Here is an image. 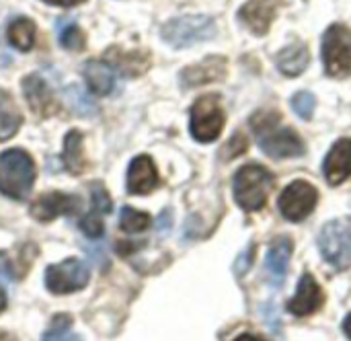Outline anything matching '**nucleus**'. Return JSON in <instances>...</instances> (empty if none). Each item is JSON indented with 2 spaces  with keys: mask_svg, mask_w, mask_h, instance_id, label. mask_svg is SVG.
I'll use <instances>...</instances> for the list:
<instances>
[{
  "mask_svg": "<svg viewBox=\"0 0 351 341\" xmlns=\"http://www.w3.org/2000/svg\"><path fill=\"white\" fill-rule=\"evenodd\" d=\"M23 93H25V99L29 103V107L39 113L41 117H49L56 113L58 105H56V99L49 91V86L43 82V78L39 76H25L23 78Z\"/></svg>",
  "mask_w": 351,
  "mask_h": 341,
  "instance_id": "17",
  "label": "nucleus"
},
{
  "mask_svg": "<svg viewBox=\"0 0 351 341\" xmlns=\"http://www.w3.org/2000/svg\"><path fill=\"white\" fill-rule=\"evenodd\" d=\"M0 341H19L12 333H8V331H0Z\"/></svg>",
  "mask_w": 351,
  "mask_h": 341,
  "instance_id": "34",
  "label": "nucleus"
},
{
  "mask_svg": "<svg viewBox=\"0 0 351 341\" xmlns=\"http://www.w3.org/2000/svg\"><path fill=\"white\" fill-rule=\"evenodd\" d=\"M160 179H158V171L156 165L150 156L142 154L136 156L130 163L128 169V191L132 196H146L150 191H154L158 187Z\"/></svg>",
  "mask_w": 351,
  "mask_h": 341,
  "instance_id": "15",
  "label": "nucleus"
},
{
  "mask_svg": "<svg viewBox=\"0 0 351 341\" xmlns=\"http://www.w3.org/2000/svg\"><path fill=\"white\" fill-rule=\"evenodd\" d=\"M315 107H317V99L313 93L308 91H300L292 97V109L298 113V117L302 119H311L313 113H315Z\"/></svg>",
  "mask_w": 351,
  "mask_h": 341,
  "instance_id": "27",
  "label": "nucleus"
},
{
  "mask_svg": "<svg viewBox=\"0 0 351 341\" xmlns=\"http://www.w3.org/2000/svg\"><path fill=\"white\" fill-rule=\"evenodd\" d=\"M255 251H257V247L251 243V245L237 257V263H234V274H237V276H245V274L249 272V268L253 266V259H255Z\"/></svg>",
  "mask_w": 351,
  "mask_h": 341,
  "instance_id": "30",
  "label": "nucleus"
},
{
  "mask_svg": "<svg viewBox=\"0 0 351 341\" xmlns=\"http://www.w3.org/2000/svg\"><path fill=\"white\" fill-rule=\"evenodd\" d=\"M64 163L70 173H82V134L78 130H72L64 138Z\"/></svg>",
  "mask_w": 351,
  "mask_h": 341,
  "instance_id": "22",
  "label": "nucleus"
},
{
  "mask_svg": "<svg viewBox=\"0 0 351 341\" xmlns=\"http://www.w3.org/2000/svg\"><path fill=\"white\" fill-rule=\"evenodd\" d=\"M214 37H216V23L212 16L206 14L175 16L162 27V39L177 49L195 45L199 41H210Z\"/></svg>",
  "mask_w": 351,
  "mask_h": 341,
  "instance_id": "4",
  "label": "nucleus"
},
{
  "mask_svg": "<svg viewBox=\"0 0 351 341\" xmlns=\"http://www.w3.org/2000/svg\"><path fill=\"white\" fill-rule=\"evenodd\" d=\"M82 208L80 198L62 193V191H49L41 193L33 206H31V216L39 222H51L58 216H72Z\"/></svg>",
  "mask_w": 351,
  "mask_h": 341,
  "instance_id": "10",
  "label": "nucleus"
},
{
  "mask_svg": "<svg viewBox=\"0 0 351 341\" xmlns=\"http://www.w3.org/2000/svg\"><path fill=\"white\" fill-rule=\"evenodd\" d=\"M88 280H90L88 266L76 257L47 266V270H45V288L56 296L78 292V290L86 288Z\"/></svg>",
  "mask_w": 351,
  "mask_h": 341,
  "instance_id": "8",
  "label": "nucleus"
},
{
  "mask_svg": "<svg viewBox=\"0 0 351 341\" xmlns=\"http://www.w3.org/2000/svg\"><path fill=\"white\" fill-rule=\"evenodd\" d=\"M278 111H257L251 117L261 150L271 158H294L304 154V142L292 128H280Z\"/></svg>",
  "mask_w": 351,
  "mask_h": 341,
  "instance_id": "1",
  "label": "nucleus"
},
{
  "mask_svg": "<svg viewBox=\"0 0 351 341\" xmlns=\"http://www.w3.org/2000/svg\"><path fill=\"white\" fill-rule=\"evenodd\" d=\"M226 76V58L222 56H210L197 64L187 66L181 72V84L185 89L202 86L208 82H218Z\"/></svg>",
  "mask_w": 351,
  "mask_h": 341,
  "instance_id": "13",
  "label": "nucleus"
},
{
  "mask_svg": "<svg viewBox=\"0 0 351 341\" xmlns=\"http://www.w3.org/2000/svg\"><path fill=\"white\" fill-rule=\"evenodd\" d=\"M234 341H263V340H259V338H255V336H241V338H237Z\"/></svg>",
  "mask_w": 351,
  "mask_h": 341,
  "instance_id": "36",
  "label": "nucleus"
},
{
  "mask_svg": "<svg viewBox=\"0 0 351 341\" xmlns=\"http://www.w3.org/2000/svg\"><path fill=\"white\" fill-rule=\"evenodd\" d=\"M43 2H47V4H51V6H64V8H68V6L82 4L84 0H43Z\"/></svg>",
  "mask_w": 351,
  "mask_h": 341,
  "instance_id": "32",
  "label": "nucleus"
},
{
  "mask_svg": "<svg viewBox=\"0 0 351 341\" xmlns=\"http://www.w3.org/2000/svg\"><path fill=\"white\" fill-rule=\"evenodd\" d=\"M323 303H325V294L319 282L315 280V276L302 274L296 294L288 301V311L296 317H308L317 313L323 307Z\"/></svg>",
  "mask_w": 351,
  "mask_h": 341,
  "instance_id": "11",
  "label": "nucleus"
},
{
  "mask_svg": "<svg viewBox=\"0 0 351 341\" xmlns=\"http://www.w3.org/2000/svg\"><path fill=\"white\" fill-rule=\"evenodd\" d=\"M58 39L66 49H72V51H78V49L84 47V35H82L80 27L76 23H72V21L66 23L64 27H60Z\"/></svg>",
  "mask_w": 351,
  "mask_h": 341,
  "instance_id": "26",
  "label": "nucleus"
},
{
  "mask_svg": "<svg viewBox=\"0 0 351 341\" xmlns=\"http://www.w3.org/2000/svg\"><path fill=\"white\" fill-rule=\"evenodd\" d=\"M0 280L4 282H12L14 280V272L10 268V261L4 253H0Z\"/></svg>",
  "mask_w": 351,
  "mask_h": 341,
  "instance_id": "31",
  "label": "nucleus"
},
{
  "mask_svg": "<svg viewBox=\"0 0 351 341\" xmlns=\"http://www.w3.org/2000/svg\"><path fill=\"white\" fill-rule=\"evenodd\" d=\"M282 0H249L241 10V23L255 35H265L278 14Z\"/></svg>",
  "mask_w": 351,
  "mask_h": 341,
  "instance_id": "12",
  "label": "nucleus"
},
{
  "mask_svg": "<svg viewBox=\"0 0 351 341\" xmlns=\"http://www.w3.org/2000/svg\"><path fill=\"white\" fill-rule=\"evenodd\" d=\"M41 341H78V338L72 333V317L70 315H56L43 333Z\"/></svg>",
  "mask_w": 351,
  "mask_h": 341,
  "instance_id": "24",
  "label": "nucleus"
},
{
  "mask_svg": "<svg viewBox=\"0 0 351 341\" xmlns=\"http://www.w3.org/2000/svg\"><path fill=\"white\" fill-rule=\"evenodd\" d=\"M23 124V115L8 91L0 89V142L10 140Z\"/></svg>",
  "mask_w": 351,
  "mask_h": 341,
  "instance_id": "20",
  "label": "nucleus"
},
{
  "mask_svg": "<svg viewBox=\"0 0 351 341\" xmlns=\"http://www.w3.org/2000/svg\"><path fill=\"white\" fill-rule=\"evenodd\" d=\"M323 64L325 72L333 78L351 74V29L335 23L323 35Z\"/></svg>",
  "mask_w": 351,
  "mask_h": 341,
  "instance_id": "6",
  "label": "nucleus"
},
{
  "mask_svg": "<svg viewBox=\"0 0 351 341\" xmlns=\"http://www.w3.org/2000/svg\"><path fill=\"white\" fill-rule=\"evenodd\" d=\"M319 204V191L308 181H292L280 196L278 208L282 216L290 222H300L308 218Z\"/></svg>",
  "mask_w": 351,
  "mask_h": 341,
  "instance_id": "9",
  "label": "nucleus"
},
{
  "mask_svg": "<svg viewBox=\"0 0 351 341\" xmlns=\"http://www.w3.org/2000/svg\"><path fill=\"white\" fill-rule=\"evenodd\" d=\"M35 183V163L19 148L0 154V193L10 200H27Z\"/></svg>",
  "mask_w": 351,
  "mask_h": 341,
  "instance_id": "2",
  "label": "nucleus"
},
{
  "mask_svg": "<svg viewBox=\"0 0 351 341\" xmlns=\"http://www.w3.org/2000/svg\"><path fill=\"white\" fill-rule=\"evenodd\" d=\"M274 189V175L261 165H245L234 173L232 191L239 208L245 212H259Z\"/></svg>",
  "mask_w": 351,
  "mask_h": 341,
  "instance_id": "3",
  "label": "nucleus"
},
{
  "mask_svg": "<svg viewBox=\"0 0 351 341\" xmlns=\"http://www.w3.org/2000/svg\"><path fill=\"white\" fill-rule=\"evenodd\" d=\"M292 251H294V241L290 237H278V239H274L271 245H269V249H267L265 274H267L269 282L276 288H280L284 284V280H286Z\"/></svg>",
  "mask_w": 351,
  "mask_h": 341,
  "instance_id": "16",
  "label": "nucleus"
},
{
  "mask_svg": "<svg viewBox=\"0 0 351 341\" xmlns=\"http://www.w3.org/2000/svg\"><path fill=\"white\" fill-rule=\"evenodd\" d=\"M4 307H6V294H4V290L0 288V313L4 311Z\"/></svg>",
  "mask_w": 351,
  "mask_h": 341,
  "instance_id": "35",
  "label": "nucleus"
},
{
  "mask_svg": "<svg viewBox=\"0 0 351 341\" xmlns=\"http://www.w3.org/2000/svg\"><path fill=\"white\" fill-rule=\"evenodd\" d=\"M119 226L125 233H142V231H146L150 226V216L125 206L121 210V214H119Z\"/></svg>",
  "mask_w": 351,
  "mask_h": 341,
  "instance_id": "25",
  "label": "nucleus"
},
{
  "mask_svg": "<svg viewBox=\"0 0 351 341\" xmlns=\"http://www.w3.org/2000/svg\"><path fill=\"white\" fill-rule=\"evenodd\" d=\"M343 333H346V336L351 340V313L346 317V319H343Z\"/></svg>",
  "mask_w": 351,
  "mask_h": 341,
  "instance_id": "33",
  "label": "nucleus"
},
{
  "mask_svg": "<svg viewBox=\"0 0 351 341\" xmlns=\"http://www.w3.org/2000/svg\"><path fill=\"white\" fill-rule=\"evenodd\" d=\"M323 173L329 185H341L351 177V138L337 140L325 156Z\"/></svg>",
  "mask_w": 351,
  "mask_h": 341,
  "instance_id": "14",
  "label": "nucleus"
},
{
  "mask_svg": "<svg viewBox=\"0 0 351 341\" xmlns=\"http://www.w3.org/2000/svg\"><path fill=\"white\" fill-rule=\"evenodd\" d=\"M319 247L333 268L346 270L351 266V218H337L323 226Z\"/></svg>",
  "mask_w": 351,
  "mask_h": 341,
  "instance_id": "7",
  "label": "nucleus"
},
{
  "mask_svg": "<svg viewBox=\"0 0 351 341\" xmlns=\"http://www.w3.org/2000/svg\"><path fill=\"white\" fill-rule=\"evenodd\" d=\"M80 228L88 239H99L103 235V220L101 214L97 212H88L82 220H80Z\"/></svg>",
  "mask_w": 351,
  "mask_h": 341,
  "instance_id": "29",
  "label": "nucleus"
},
{
  "mask_svg": "<svg viewBox=\"0 0 351 341\" xmlns=\"http://www.w3.org/2000/svg\"><path fill=\"white\" fill-rule=\"evenodd\" d=\"M82 74L86 78V84L88 89L95 93V95H109L115 86V70L105 64V62H99V60H88L82 68Z\"/></svg>",
  "mask_w": 351,
  "mask_h": 341,
  "instance_id": "18",
  "label": "nucleus"
},
{
  "mask_svg": "<svg viewBox=\"0 0 351 341\" xmlns=\"http://www.w3.org/2000/svg\"><path fill=\"white\" fill-rule=\"evenodd\" d=\"M113 56V66H117L123 74H140L148 66V56L134 51V54H123V51H109Z\"/></svg>",
  "mask_w": 351,
  "mask_h": 341,
  "instance_id": "23",
  "label": "nucleus"
},
{
  "mask_svg": "<svg viewBox=\"0 0 351 341\" xmlns=\"http://www.w3.org/2000/svg\"><path fill=\"white\" fill-rule=\"evenodd\" d=\"M8 41L21 51H29L35 43V23L27 16H19L8 25Z\"/></svg>",
  "mask_w": 351,
  "mask_h": 341,
  "instance_id": "21",
  "label": "nucleus"
},
{
  "mask_svg": "<svg viewBox=\"0 0 351 341\" xmlns=\"http://www.w3.org/2000/svg\"><path fill=\"white\" fill-rule=\"evenodd\" d=\"M224 121H226V115H224V107L218 95H204L193 103L189 130L197 142L208 144V142L218 140L222 134Z\"/></svg>",
  "mask_w": 351,
  "mask_h": 341,
  "instance_id": "5",
  "label": "nucleus"
},
{
  "mask_svg": "<svg viewBox=\"0 0 351 341\" xmlns=\"http://www.w3.org/2000/svg\"><path fill=\"white\" fill-rule=\"evenodd\" d=\"M308 62H311V54L306 49L304 43L296 41L288 47H284L278 56H276V64H278V70L286 76H300L306 68H308Z\"/></svg>",
  "mask_w": 351,
  "mask_h": 341,
  "instance_id": "19",
  "label": "nucleus"
},
{
  "mask_svg": "<svg viewBox=\"0 0 351 341\" xmlns=\"http://www.w3.org/2000/svg\"><path fill=\"white\" fill-rule=\"evenodd\" d=\"M90 198H93V212L97 214H109L111 212V198L103 189V185H93L90 187Z\"/></svg>",
  "mask_w": 351,
  "mask_h": 341,
  "instance_id": "28",
  "label": "nucleus"
}]
</instances>
